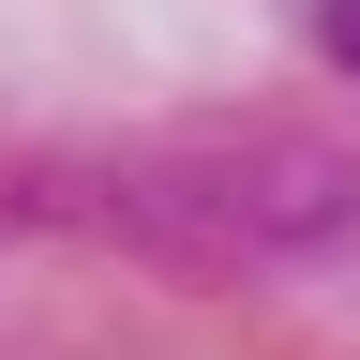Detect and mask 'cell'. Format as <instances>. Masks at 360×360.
<instances>
[{
  "label": "cell",
  "instance_id": "cell-2",
  "mask_svg": "<svg viewBox=\"0 0 360 360\" xmlns=\"http://www.w3.org/2000/svg\"><path fill=\"white\" fill-rule=\"evenodd\" d=\"M315 45H330V60L360 75V0H315Z\"/></svg>",
  "mask_w": 360,
  "mask_h": 360
},
{
  "label": "cell",
  "instance_id": "cell-1",
  "mask_svg": "<svg viewBox=\"0 0 360 360\" xmlns=\"http://www.w3.org/2000/svg\"><path fill=\"white\" fill-rule=\"evenodd\" d=\"M105 225H150V240H195V255L300 270V255H360V165H330V150H195V165L105 180Z\"/></svg>",
  "mask_w": 360,
  "mask_h": 360
}]
</instances>
